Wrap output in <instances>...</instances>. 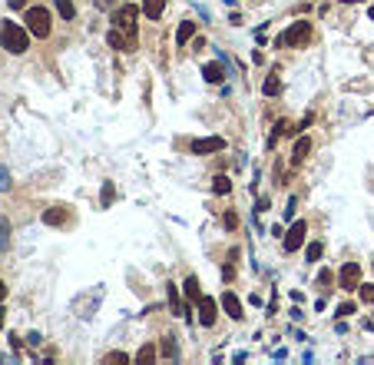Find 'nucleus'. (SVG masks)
Returning <instances> with one entry per match:
<instances>
[{
	"label": "nucleus",
	"mask_w": 374,
	"mask_h": 365,
	"mask_svg": "<svg viewBox=\"0 0 374 365\" xmlns=\"http://www.w3.org/2000/svg\"><path fill=\"white\" fill-rule=\"evenodd\" d=\"M222 309L232 315V319H242V302H238L235 292H225V296H222Z\"/></svg>",
	"instance_id": "obj_12"
},
{
	"label": "nucleus",
	"mask_w": 374,
	"mask_h": 365,
	"mask_svg": "<svg viewBox=\"0 0 374 365\" xmlns=\"http://www.w3.org/2000/svg\"><path fill=\"white\" fill-rule=\"evenodd\" d=\"M166 296H169V309H172V315H186V319L192 315L189 302L182 306V299H179V286H175V282H169V286H166Z\"/></svg>",
	"instance_id": "obj_7"
},
{
	"label": "nucleus",
	"mask_w": 374,
	"mask_h": 365,
	"mask_svg": "<svg viewBox=\"0 0 374 365\" xmlns=\"http://www.w3.org/2000/svg\"><path fill=\"white\" fill-rule=\"evenodd\" d=\"M368 17H371V20H374V7H368Z\"/></svg>",
	"instance_id": "obj_36"
},
{
	"label": "nucleus",
	"mask_w": 374,
	"mask_h": 365,
	"mask_svg": "<svg viewBox=\"0 0 374 365\" xmlns=\"http://www.w3.org/2000/svg\"><path fill=\"white\" fill-rule=\"evenodd\" d=\"M262 90H265V96H278V93H281V80H278V73H268Z\"/></svg>",
	"instance_id": "obj_19"
},
{
	"label": "nucleus",
	"mask_w": 374,
	"mask_h": 365,
	"mask_svg": "<svg viewBox=\"0 0 374 365\" xmlns=\"http://www.w3.org/2000/svg\"><path fill=\"white\" fill-rule=\"evenodd\" d=\"M106 362H119V365H126V362H129V355H126V352H109V355H106Z\"/></svg>",
	"instance_id": "obj_25"
},
{
	"label": "nucleus",
	"mask_w": 374,
	"mask_h": 365,
	"mask_svg": "<svg viewBox=\"0 0 374 365\" xmlns=\"http://www.w3.org/2000/svg\"><path fill=\"white\" fill-rule=\"evenodd\" d=\"M4 296H7V286H4V279H0V302H4Z\"/></svg>",
	"instance_id": "obj_34"
},
{
	"label": "nucleus",
	"mask_w": 374,
	"mask_h": 365,
	"mask_svg": "<svg viewBox=\"0 0 374 365\" xmlns=\"http://www.w3.org/2000/svg\"><path fill=\"white\" fill-rule=\"evenodd\" d=\"M305 233H308L305 222H292V229L285 233V249H288V252L301 249V246H305Z\"/></svg>",
	"instance_id": "obj_6"
},
{
	"label": "nucleus",
	"mask_w": 374,
	"mask_h": 365,
	"mask_svg": "<svg viewBox=\"0 0 374 365\" xmlns=\"http://www.w3.org/2000/svg\"><path fill=\"white\" fill-rule=\"evenodd\" d=\"M202 76H206L209 83H222L225 80V67L222 63H206V67H202Z\"/></svg>",
	"instance_id": "obj_13"
},
{
	"label": "nucleus",
	"mask_w": 374,
	"mask_h": 365,
	"mask_svg": "<svg viewBox=\"0 0 374 365\" xmlns=\"http://www.w3.org/2000/svg\"><path fill=\"white\" fill-rule=\"evenodd\" d=\"M331 279H335V276H331V272H328V269H321V272H318V282H321V286H328V282H331Z\"/></svg>",
	"instance_id": "obj_31"
},
{
	"label": "nucleus",
	"mask_w": 374,
	"mask_h": 365,
	"mask_svg": "<svg viewBox=\"0 0 374 365\" xmlns=\"http://www.w3.org/2000/svg\"><path fill=\"white\" fill-rule=\"evenodd\" d=\"M0 189H10V173L0 166Z\"/></svg>",
	"instance_id": "obj_28"
},
{
	"label": "nucleus",
	"mask_w": 374,
	"mask_h": 365,
	"mask_svg": "<svg viewBox=\"0 0 374 365\" xmlns=\"http://www.w3.org/2000/svg\"><path fill=\"white\" fill-rule=\"evenodd\" d=\"M308 40H312V24L308 20H295L278 37V47H308Z\"/></svg>",
	"instance_id": "obj_3"
},
{
	"label": "nucleus",
	"mask_w": 374,
	"mask_h": 365,
	"mask_svg": "<svg viewBox=\"0 0 374 365\" xmlns=\"http://www.w3.org/2000/svg\"><path fill=\"white\" fill-rule=\"evenodd\" d=\"M192 37H195V20H182V24H179V30H175V44H179V47H186Z\"/></svg>",
	"instance_id": "obj_11"
},
{
	"label": "nucleus",
	"mask_w": 374,
	"mask_h": 365,
	"mask_svg": "<svg viewBox=\"0 0 374 365\" xmlns=\"http://www.w3.org/2000/svg\"><path fill=\"white\" fill-rule=\"evenodd\" d=\"M53 7H56V13H60L63 20H76V7H73V0H53Z\"/></svg>",
	"instance_id": "obj_18"
},
{
	"label": "nucleus",
	"mask_w": 374,
	"mask_h": 365,
	"mask_svg": "<svg viewBox=\"0 0 374 365\" xmlns=\"http://www.w3.org/2000/svg\"><path fill=\"white\" fill-rule=\"evenodd\" d=\"M222 222H225V229H235V226H238V216H235V213H225Z\"/></svg>",
	"instance_id": "obj_27"
},
{
	"label": "nucleus",
	"mask_w": 374,
	"mask_h": 365,
	"mask_svg": "<svg viewBox=\"0 0 374 365\" xmlns=\"http://www.w3.org/2000/svg\"><path fill=\"white\" fill-rule=\"evenodd\" d=\"M4 322H7V315H4V309H0V329H4Z\"/></svg>",
	"instance_id": "obj_35"
},
{
	"label": "nucleus",
	"mask_w": 374,
	"mask_h": 365,
	"mask_svg": "<svg viewBox=\"0 0 374 365\" xmlns=\"http://www.w3.org/2000/svg\"><path fill=\"white\" fill-rule=\"evenodd\" d=\"M113 199V186H109V182H106V186H103V206H106V202Z\"/></svg>",
	"instance_id": "obj_33"
},
{
	"label": "nucleus",
	"mask_w": 374,
	"mask_h": 365,
	"mask_svg": "<svg viewBox=\"0 0 374 365\" xmlns=\"http://www.w3.org/2000/svg\"><path fill=\"white\" fill-rule=\"evenodd\" d=\"M162 352H166L169 359H179V346H175V335H166V346H162Z\"/></svg>",
	"instance_id": "obj_22"
},
{
	"label": "nucleus",
	"mask_w": 374,
	"mask_h": 365,
	"mask_svg": "<svg viewBox=\"0 0 374 365\" xmlns=\"http://www.w3.org/2000/svg\"><path fill=\"white\" fill-rule=\"evenodd\" d=\"M295 206H298V199L292 196V199H288V209H285V219H292V216H295Z\"/></svg>",
	"instance_id": "obj_30"
},
{
	"label": "nucleus",
	"mask_w": 374,
	"mask_h": 365,
	"mask_svg": "<svg viewBox=\"0 0 374 365\" xmlns=\"http://www.w3.org/2000/svg\"><path fill=\"white\" fill-rule=\"evenodd\" d=\"M27 342H30V346H40V342H43V335H40V332H30V335H27Z\"/></svg>",
	"instance_id": "obj_32"
},
{
	"label": "nucleus",
	"mask_w": 374,
	"mask_h": 365,
	"mask_svg": "<svg viewBox=\"0 0 374 365\" xmlns=\"http://www.w3.org/2000/svg\"><path fill=\"white\" fill-rule=\"evenodd\" d=\"M106 40H109V47H116V50H123V53L136 50V44H133V40L126 37V33L119 30V27H116V30H109V33H106Z\"/></svg>",
	"instance_id": "obj_9"
},
{
	"label": "nucleus",
	"mask_w": 374,
	"mask_h": 365,
	"mask_svg": "<svg viewBox=\"0 0 374 365\" xmlns=\"http://www.w3.org/2000/svg\"><path fill=\"white\" fill-rule=\"evenodd\" d=\"M321 252H324V246H321V242H308V249H305L308 262H318V259H321Z\"/></svg>",
	"instance_id": "obj_21"
},
{
	"label": "nucleus",
	"mask_w": 374,
	"mask_h": 365,
	"mask_svg": "<svg viewBox=\"0 0 374 365\" xmlns=\"http://www.w3.org/2000/svg\"><path fill=\"white\" fill-rule=\"evenodd\" d=\"M222 150H225L222 136H202V139H192V143H189V153H192V156H209V153H222Z\"/></svg>",
	"instance_id": "obj_4"
},
{
	"label": "nucleus",
	"mask_w": 374,
	"mask_h": 365,
	"mask_svg": "<svg viewBox=\"0 0 374 365\" xmlns=\"http://www.w3.org/2000/svg\"><path fill=\"white\" fill-rule=\"evenodd\" d=\"M351 312H355V302H341L338 306V315H351Z\"/></svg>",
	"instance_id": "obj_29"
},
{
	"label": "nucleus",
	"mask_w": 374,
	"mask_h": 365,
	"mask_svg": "<svg viewBox=\"0 0 374 365\" xmlns=\"http://www.w3.org/2000/svg\"><path fill=\"white\" fill-rule=\"evenodd\" d=\"M212 189H215V196H229V193H232V182H229V176H215Z\"/></svg>",
	"instance_id": "obj_20"
},
{
	"label": "nucleus",
	"mask_w": 374,
	"mask_h": 365,
	"mask_svg": "<svg viewBox=\"0 0 374 365\" xmlns=\"http://www.w3.org/2000/svg\"><path fill=\"white\" fill-rule=\"evenodd\" d=\"M358 296H361V302H374V286H358Z\"/></svg>",
	"instance_id": "obj_24"
},
{
	"label": "nucleus",
	"mask_w": 374,
	"mask_h": 365,
	"mask_svg": "<svg viewBox=\"0 0 374 365\" xmlns=\"http://www.w3.org/2000/svg\"><path fill=\"white\" fill-rule=\"evenodd\" d=\"M136 17H139V7L136 4H123V7H119V10H116V17H113V24H136Z\"/></svg>",
	"instance_id": "obj_10"
},
{
	"label": "nucleus",
	"mask_w": 374,
	"mask_h": 365,
	"mask_svg": "<svg viewBox=\"0 0 374 365\" xmlns=\"http://www.w3.org/2000/svg\"><path fill=\"white\" fill-rule=\"evenodd\" d=\"M162 10H166V0H143V13L149 20H159Z\"/></svg>",
	"instance_id": "obj_15"
},
{
	"label": "nucleus",
	"mask_w": 374,
	"mask_h": 365,
	"mask_svg": "<svg viewBox=\"0 0 374 365\" xmlns=\"http://www.w3.org/2000/svg\"><path fill=\"white\" fill-rule=\"evenodd\" d=\"M0 47L10 53H24L30 47V30L17 27L13 20H0Z\"/></svg>",
	"instance_id": "obj_1"
},
{
	"label": "nucleus",
	"mask_w": 374,
	"mask_h": 365,
	"mask_svg": "<svg viewBox=\"0 0 374 365\" xmlns=\"http://www.w3.org/2000/svg\"><path fill=\"white\" fill-rule=\"evenodd\" d=\"M341 4H358V0H341Z\"/></svg>",
	"instance_id": "obj_37"
},
{
	"label": "nucleus",
	"mask_w": 374,
	"mask_h": 365,
	"mask_svg": "<svg viewBox=\"0 0 374 365\" xmlns=\"http://www.w3.org/2000/svg\"><path fill=\"white\" fill-rule=\"evenodd\" d=\"M136 362H156V346H143L136 355Z\"/></svg>",
	"instance_id": "obj_23"
},
{
	"label": "nucleus",
	"mask_w": 374,
	"mask_h": 365,
	"mask_svg": "<svg viewBox=\"0 0 374 365\" xmlns=\"http://www.w3.org/2000/svg\"><path fill=\"white\" fill-rule=\"evenodd\" d=\"M24 20H27V30H30L33 37H40V40L50 37V30H53V17H50V10H47V7H30Z\"/></svg>",
	"instance_id": "obj_2"
},
{
	"label": "nucleus",
	"mask_w": 374,
	"mask_h": 365,
	"mask_svg": "<svg viewBox=\"0 0 374 365\" xmlns=\"http://www.w3.org/2000/svg\"><path fill=\"white\" fill-rule=\"evenodd\" d=\"M43 222H47V226H63V222H67V209H60V206L47 209V213H43Z\"/></svg>",
	"instance_id": "obj_17"
},
{
	"label": "nucleus",
	"mask_w": 374,
	"mask_h": 365,
	"mask_svg": "<svg viewBox=\"0 0 374 365\" xmlns=\"http://www.w3.org/2000/svg\"><path fill=\"white\" fill-rule=\"evenodd\" d=\"M182 289H186V299H189V302H195V306H199V299H202L199 279H195V276H186V286H182Z\"/></svg>",
	"instance_id": "obj_14"
},
{
	"label": "nucleus",
	"mask_w": 374,
	"mask_h": 365,
	"mask_svg": "<svg viewBox=\"0 0 374 365\" xmlns=\"http://www.w3.org/2000/svg\"><path fill=\"white\" fill-rule=\"evenodd\" d=\"M308 150H312V139L298 136V143H295V150H292V163H301V159L308 156Z\"/></svg>",
	"instance_id": "obj_16"
},
{
	"label": "nucleus",
	"mask_w": 374,
	"mask_h": 365,
	"mask_svg": "<svg viewBox=\"0 0 374 365\" xmlns=\"http://www.w3.org/2000/svg\"><path fill=\"white\" fill-rule=\"evenodd\" d=\"M338 282H341V289H358L361 286V266L358 262H344L341 266V272H338Z\"/></svg>",
	"instance_id": "obj_5"
},
{
	"label": "nucleus",
	"mask_w": 374,
	"mask_h": 365,
	"mask_svg": "<svg viewBox=\"0 0 374 365\" xmlns=\"http://www.w3.org/2000/svg\"><path fill=\"white\" fill-rule=\"evenodd\" d=\"M7 233H10V222H7V219H0V249L7 246Z\"/></svg>",
	"instance_id": "obj_26"
},
{
	"label": "nucleus",
	"mask_w": 374,
	"mask_h": 365,
	"mask_svg": "<svg viewBox=\"0 0 374 365\" xmlns=\"http://www.w3.org/2000/svg\"><path fill=\"white\" fill-rule=\"evenodd\" d=\"M215 315H218V306H215V299L202 296V299H199V322L209 329V326H215Z\"/></svg>",
	"instance_id": "obj_8"
}]
</instances>
